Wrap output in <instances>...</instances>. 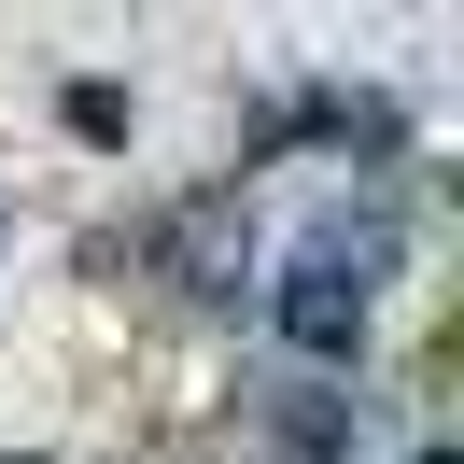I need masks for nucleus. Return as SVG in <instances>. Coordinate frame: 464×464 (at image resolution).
Here are the masks:
<instances>
[{"mask_svg":"<svg viewBox=\"0 0 464 464\" xmlns=\"http://www.w3.org/2000/svg\"><path fill=\"white\" fill-rule=\"evenodd\" d=\"M282 338H295V352H324V366H352V338H366V282L295 267V282H282Z\"/></svg>","mask_w":464,"mask_h":464,"instance_id":"obj_1","label":"nucleus"}]
</instances>
